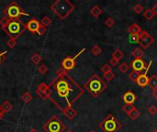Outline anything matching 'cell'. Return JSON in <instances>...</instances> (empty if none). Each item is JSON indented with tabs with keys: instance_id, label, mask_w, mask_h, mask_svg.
Here are the masks:
<instances>
[{
	"instance_id": "obj_42",
	"label": "cell",
	"mask_w": 157,
	"mask_h": 132,
	"mask_svg": "<svg viewBox=\"0 0 157 132\" xmlns=\"http://www.w3.org/2000/svg\"><path fill=\"white\" fill-rule=\"evenodd\" d=\"M109 63H110L112 66H117V65H118V63H119V61H118V60H116V59H114V58H112V59H110Z\"/></svg>"
},
{
	"instance_id": "obj_19",
	"label": "cell",
	"mask_w": 157,
	"mask_h": 132,
	"mask_svg": "<svg viewBox=\"0 0 157 132\" xmlns=\"http://www.w3.org/2000/svg\"><path fill=\"white\" fill-rule=\"evenodd\" d=\"M132 56L134 57L135 59H142V58H144V51H143L142 49L136 48V49H134V50L132 51Z\"/></svg>"
},
{
	"instance_id": "obj_17",
	"label": "cell",
	"mask_w": 157,
	"mask_h": 132,
	"mask_svg": "<svg viewBox=\"0 0 157 132\" xmlns=\"http://www.w3.org/2000/svg\"><path fill=\"white\" fill-rule=\"evenodd\" d=\"M0 107H1L2 112L5 114V113H9V112L12 110L13 106H12V104H11L9 101H4L3 104L0 106Z\"/></svg>"
},
{
	"instance_id": "obj_29",
	"label": "cell",
	"mask_w": 157,
	"mask_h": 132,
	"mask_svg": "<svg viewBox=\"0 0 157 132\" xmlns=\"http://www.w3.org/2000/svg\"><path fill=\"white\" fill-rule=\"evenodd\" d=\"M134 108H135V107H134L133 105H124V106L122 107V110H123L127 115H129Z\"/></svg>"
},
{
	"instance_id": "obj_26",
	"label": "cell",
	"mask_w": 157,
	"mask_h": 132,
	"mask_svg": "<svg viewBox=\"0 0 157 132\" xmlns=\"http://www.w3.org/2000/svg\"><path fill=\"white\" fill-rule=\"evenodd\" d=\"M144 17L147 19V20H152L155 16V14H154V12L152 11V9H147V10H145V12L144 13Z\"/></svg>"
},
{
	"instance_id": "obj_25",
	"label": "cell",
	"mask_w": 157,
	"mask_h": 132,
	"mask_svg": "<svg viewBox=\"0 0 157 132\" xmlns=\"http://www.w3.org/2000/svg\"><path fill=\"white\" fill-rule=\"evenodd\" d=\"M48 71H49V68H48V66H47L46 64H44V63H41V64L38 67V73H39L40 74H41V75L47 74Z\"/></svg>"
},
{
	"instance_id": "obj_9",
	"label": "cell",
	"mask_w": 157,
	"mask_h": 132,
	"mask_svg": "<svg viewBox=\"0 0 157 132\" xmlns=\"http://www.w3.org/2000/svg\"><path fill=\"white\" fill-rule=\"evenodd\" d=\"M155 42V39L145 30H142L139 34V44L144 50H147L153 43Z\"/></svg>"
},
{
	"instance_id": "obj_45",
	"label": "cell",
	"mask_w": 157,
	"mask_h": 132,
	"mask_svg": "<svg viewBox=\"0 0 157 132\" xmlns=\"http://www.w3.org/2000/svg\"><path fill=\"white\" fill-rule=\"evenodd\" d=\"M3 118H4V113L2 112V110H1V107H0V120H1Z\"/></svg>"
},
{
	"instance_id": "obj_47",
	"label": "cell",
	"mask_w": 157,
	"mask_h": 132,
	"mask_svg": "<svg viewBox=\"0 0 157 132\" xmlns=\"http://www.w3.org/2000/svg\"><path fill=\"white\" fill-rule=\"evenodd\" d=\"M64 132H74L72 130H65Z\"/></svg>"
},
{
	"instance_id": "obj_22",
	"label": "cell",
	"mask_w": 157,
	"mask_h": 132,
	"mask_svg": "<svg viewBox=\"0 0 157 132\" xmlns=\"http://www.w3.org/2000/svg\"><path fill=\"white\" fill-rule=\"evenodd\" d=\"M148 85L153 89V90H155L157 89V76L155 74H153L151 76V78H149V84Z\"/></svg>"
},
{
	"instance_id": "obj_23",
	"label": "cell",
	"mask_w": 157,
	"mask_h": 132,
	"mask_svg": "<svg viewBox=\"0 0 157 132\" xmlns=\"http://www.w3.org/2000/svg\"><path fill=\"white\" fill-rule=\"evenodd\" d=\"M101 51H102V49H101L98 44L94 45V46L91 48V50H90V52H91L94 56H98V55H99V54L101 53Z\"/></svg>"
},
{
	"instance_id": "obj_13",
	"label": "cell",
	"mask_w": 157,
	"mask_h": 132,
	"mask_svg": "<svg viewBox=\"0 0 157 132\" xmlns=\"http://www.w3.org/2000/svg\"><path fill=\"white\" fill-rule=\"evenodd\" d=\"M122 100L123 102L125 103V105H133L136 100H137V97L135 96V94L132 91H127L123 94L122 96Z\"/></svg>"
},
{
	"instance_id": "obj_34",
	"label": "cell",
	"mask_w": 157,
	"mask_h": 132,
	"mask_svg": "<svg viewBox=\"0 0 157 132\" xmlns=\"http://www.w3.org/2000/svg\"><path fill=\"white\" fill-rule=\"evenodd\" d=\"M105 24H106V26H107V27H109V28H111V27H113V26H114V24H115V21H114V19H113L111 17H108V18L106 19V21H105Z\"/></svg>"
},
{
	"instance_id": "obj_12",
	"label": "cell",
	"mask_w": 157,
	"mask_h": 132,
	"mask_svg": "<svg viewBox=\"0 0 157 132\" xmlns=\"http://www.w3.org/2000/svg\"><path fill=\"white\" fill-rule=\"evenodd\" d=\"M151 64H152V62L149 63V65L146 67V70H145V72L144 73H141V74L139 75V77H138V79H137V84H138V85L139 86H141V87H144V86H146V85H148V84H149V78H148V76H147V72H148V70H149V67L151 66Z\"/></svg>"
},
{
	"instance_id": "obj_46",
	"label": "cell",
	"mask_w": 157,
	"mask_h": 132,
	"mask_svg": "<svg viewBox=\"0 0 157 132\" xmlns=\"http://www.w3.org/2000/svg\"><path fill=\"white\" fill-rule=\"evenodd\" d=\"M29 132H39L36 129H31V130H29Z\"/></svg>"
},
{
	"instance_id": "obj_24",
	"label": "cell",
	"mask_w": 157,
	"mask_h": 132,
	"mask_svg": "<svg viewBox=\"0 0 157 132\" xmlns=\"http://www.w3.org/2000/svg\"><path fill=\"white\" fill-rule=\"evenodd\" d=\"M140 115H141L140 111L135 107V108H134V109H133V110H132V111L128 116H129L132 120H136V119L140 117Z\"/></svg>"
},
{
	"instance_id": "obj_14",
	"label": "cell",
	"mask_w": 157,
	"mask_h": 132,
	"mask_svg": "<svg viewBox=\"0 0 157 132\" xmlns=\"http://www.w3.org/2000/svg\"><path fill=\"white\" fill-rule=\"evenodd\" d=\"M63 114L65 116V118H66L67 119L72 120V119H74L77 116V111H76L73 107H70L66 108V109L63 112Z\"/></svg>"
},
{
	"instance_id": "obj_43",
	"label": "cell",
	"mask_w": 157,
	"mask_h": 132,
	"mask_svg": "<svg viewBox=\"0 0 157 132\" xmlns=\"http://www.w3.org/2000/svg\"><path fill=\"white\" fill-rule=\"evenodd\" d=\"M152 11L154 12V14H155V16H157V3L153 6V8H152Z\"/></svg>"
},
{
	"instance_id": "obj_28",
	"label": "cell",
	"mask_w": 157,
	"mask_h": 132,
	"mask_svg": "<svg viewBox=\"0 0 157 132\" xmlns=\"http://www.w3.org/2000/svg\"><path fill=\"white\" fill-rule=\"evenodd\" d=\"M141 74V73H138V72H134L132 71L131 74H129V78L132 81V82H137V79L139 77V75Z\"/></svg>"
},
{
	"instance_id": "obj_38",
	"label": "cell",
	"mask_w": 157,
	"mask_h": 132,
	"mask_svg": "<svg viewBox=\"0 0 157 132\" xmlns=\"http://www.w3.org/2000/svg\"><path fill=\"white\" fill-rule=\"evenodd\" d=\"M9 23V19L6 17H3L1 19H0V25H1V28L3 27H6L7 24Z\"/></svg>"
},
{
	"instance_id": "obj_44",
	"label": "cell",
	"mask_w": 157,
	"mask_h": 132,
	"mask_svg": "<svg viewBox=\"0 0 157 132\" xmlns=\"http://www.w3.org/2000/svg\"><path fill=\"white\" fill-rule=\"evenodd\" d=\"M152 96L155 98L157 100V89H155V90H153V93H152Z\"/></svg>"
},
{
	"instance_id": "obj_16",
	"label": "cell",
	"mask_w": 157,
	"mask_h": 132,
	"mask_svg": "<svg viewBox=\"0 0 157 132\" xmlns=\"http://www.w3.org/2000/svg\"><path fill=\"white\" fill-rule=\"evenodd\" d=\"M102 9L100 8V6H92V8L90 9V15L92 16V17H96V18H98V17H99V16L102 14Z\"/></svg>"
},
{
	"instance_id": "obj_2",
	"label": "cell",
	"mask_w": 157,
	"mask_h": 132,
	"mask_svg": "<svg viewBox=\"0 0 157 132\" xmlns=\"http://www.w3.org/2000/svg\"><path fill=\"white\" fill-rule=\"evenodd\" d=\"M84 88L91 95L92 97L97 98L105 91V89L107 88V84L99 75L94 74L84 84Z\"/></svg>"
},
{
	"instance_id": "obj_4",
	"label": "cell",
	"mask_w": 157,
	"mask_h": 132,
	"mask_svg": "<svg viewBox=\"0 0 157 132\" xmlns=\"http://www.w3.org/2000/svg\"><path fill=\"white\" fill-rule=\"evenodd\" d=\"M1 28L9 36V38L17 40L26 30V24H24L20 19H12L9 20L6 27H3Z\"/></svg>"
},
{
	"instance_id": "obj_1",
	"label": "cell",
	"mask_w": 157,
	"mask_h": 132,
	"mask_svg": "<svg viewBox=\"0 0 157 132\" xmlns=\"http://www.w3.org/2000/svg\"><path fill=\"white\" fill-rule=\"evenodd\" d=\"M57 77L49 85L51 96L49 99L63 113L66 108L73 107L74 103L84 94L82 88L63 68L56 72Z\"/></svg>"
},
{
	"instance_id": "obj_7",
	"label": "cell",
	"mask_w": 157,
	"mask_h": 132,
	"mask_svg": "<svg viewBox=\"0 0 157 132\" xmlns=\"http://www.w3.org/2000/svg\"><path fill=\"white\" fill-rule=\"evenodd\" d=\"M121 127V123H120L112 114H109L99 124V128L104 132H117Z\"/></svg>"
},
{
	"instance_id": "obj_33",
	"label": "cell",
	"mask_w": 157,
	"mask_h": 132,
	"mask_svg": "<svg viewBox=\"0 0 157 132\" xmlns=\"http://www.w3.org/2000/svg\"><path fill=\"white\" fill-rule=\"evenodd\" d=\"M143 10H144V6H143L141 4H136V5L134 6V7H133V11H134L136 14L142 13Z\"/></svg>"
},
{
	"instance_id": "obj_49",
	"label": "cell",
	"mask_w": 157,
	"mask_h": 132,
	"mask_svg": "<svg viewBox=\"0 0 157 132\" xmlns=\"http://www.w3.org/2000/svg\"><path fill=\"white\" fill-rule=\"evenodd\" d=\"M89 132H95L94 130H91V131H89Z\"/></svg>"
},
{
	"instance_id": "obj_3",
	"label": "cell",
	"mask_w": 157,
	"mask_h": 132,
	"mask_svg": "<svg viewBox=\"0 0 157 132\" xmlns=\"http://www.w3.org/2000/svg\"><path fill=\"white\" fill-rule=\"evenodd\" d=\"M50 9L60 19H65L75 9V5L69 0H56L51 5Z\"/></svg>"
},
{
	"instance_id": "obj_35",
	"label": "cell",
	"mask_w": 157,
	"mask_h": 132,
	"mask_svg": "<svg viewBox=\"0 0 157 132\" xmlns=\"http://www.w3.org/2000/svg\"><path fill=\"white\" fill-rule=\"evenodd\" d=\"M46 31H47V28L40 24V26L38 31H37V34L40 35V36H41V35H44V34L46 33Z\"/></svg>"
},
{
	"instance_id": "obj_27",
	"label": "cell",
	"mask_w": 157,
	"mask_h": 132,
	"mask_svg": "<svg viewBox=\"0 0 157 132\" xmlns=\"http://www.w3.org/2000/svg\"><path fill=\"white\" fill-rule=\"evenodd\" d=\"M52 20L49 17H47V16H46V17H43L41 18L40 24L47 28L48 26H50V25L52 24Z\"/></svg>"
},
{
	"instance_id": "obj_31",
	"label": "cell",
	"mask_w": 157,
	"mask_h": 132,
	"mask_svg": "<svg viewBox=\"0 0 157 132\" xmlns=\"http://www.w3.org/2000/svg\"><path fill=\"white\" fill-rule=\"evenodd\" d=\"M130 66L126 63V62H122L120 66H119V70L121 72V73H127L128 70H129Z\"/></svg>"
},
{
	"instance_id": "obj_21",
	"label": "cell",
	"mask_w": 157,
	"mask_h": 132,
	"mask_svg": "<svg viewBox=\"0 0 157 132\" xmlns=\"http://www.w3.org/2000/svg\"><path fill=\"white\" fill-rule=\"evenodd\" d=\"M123 57H124V53H123V51H122L121 50H120V49H116V50L112 52V58L118 60L119 62H120Z\"/></svg>"
},
{
	"instance_id": "obj_15",
	"label": "cell",
	"mask_w": 157,
	"mask_h": 132,
	"mask_svg": "<svg viewBox=\"0 0 157 132\" xmlns=\"http://www.w3.org/2000/svg\"><path fill=\"white\" fill-rule=\"evenodd\" d=\"M128 33H130V35H139L142 32V28L141 27L136 24V23H132L128 28H127Z\"/></svg>"
},
{
	"instance_id": "obj_18",
	"label": "cell",
	"mask_w": 157,
	"mask_h": 132,
	"mask_svg": "<svg viewBox=\"0 0 157 132\" xmlns=\"http://www.w3.org/2000/svg\"><path fill=\"white\" fill-rule=\"evenodd\" d=\"M30 61H31V62L34 63L35 65H38V64H40V63L42 62V57H41V55H40L39 52H35V53H33V54L31 55Z\"/></svg>"
},
{
	"instance_id": "obj_10",
	"label": "cell",
	"mask_w": 157,
	"mask_h": 132,
	"mask_svg": "<svg viewBox=\"0 0 157 132\" xmlns=\"http://www.w3.org/2000/svg\"><path fill=\"white\" fill-rule=\"evenodd\" d=\"M40 26V21L35 17H31L26 24V29L29 30L31 34H36Z\"/></svg>"
},
{
	"instance_id": "obj_30",
	"label": "cell",
	"mask_w": 157,
	"mask_h": 132,
	"mask_svg": "<svg viewBox=\"0 0 157 132\" xmlns=\"http://www.w3.org/2000/svg\"><path fill=\"white\" fill-rule=\"evenodd\" d=\"M6 45H7V47L9 48V49H13V48H15L16 46H17V40H14V39H11V38H9V40H6Z\"/></svg>"
},
{
	"instance_id": "obj_39",
	"label": "cell",
	"mask_w": 157,
	"mask_h": 132,
	"mask_svg": "<svg viewBox=\"0 0 157 132\" xmlns=\"http://www.w3.org/2000/svg\"><path fill=\"white\" fill-rule=\"evenodd\" d=\"M148 112L149 114H151L152 116H155L157 114V107L155 106H151L149 108H148Z\"/></svg>"
},
{
	"instance_id": "obj_6",
	"label": "cell",
	"mask_w": 157,
	"mask_h": 132,
	"mask_svg": "<svg viewBox=\"0 0 157 132\" xmlns=\"http://www.w3.org/2000/svg\"><path fill=\"white\" fill-rule=\"evenodd\" d=\"M65 129L66 127L64 123L59 119L57 115L52 116V118L48 119L42 126V130L45 132H64Z\"/></svg>"
},
{
	"instance_id": "obj_20",
	"label": "cell",
	"mask_w": 157,
	"mask_h": 132,
	"mask_svg": "<svg viewBox=\"0 0 157 132\" xmlns=\"http://www.w3.org/2000/svg\"><path fill=\"white\" fill-rule=\"evenodd\" d=\"M32 99H33V96L29 92H25L20 96V100H22L26 104L29 103Z\"/></svg>"
},
{
	"instance_id": "obj_36",
	"label": "cell",
	"mask_w": 157,
	"mask_h": 132,
	"mask_svg": "<svg viewBox=\"0 0 157 132\" xmlns=\"http://www.w3.org/2000/svg\"><path fill=\"white\" fill-rule=\"evenodd\" d=\"M100 71L103 73V74H107V73H109V72H112V71H111V67H110L109 64H104V65L101 67Z\"/></svg>"
},
{
	"instance_id": "obj_8",
	"label": "cell",
	"mask_w": 157,
	"mask_h": 132,
	"mask_svg": "<svg viewBox=\"0 0 157 132\" xmlns=\"http://www.w3.org/2000/svg\"><path fill=\"white\" fill-rule=\"evenodd\" d=\"M84 51H86V48H83L77 54H75V57H72V56L68 55V56H66L65 58H63V59L62 60V62H61V66H62V68H63L64 71H66L67 73H68L69 71L74 70L75 67L76 66V62H75L76 59H77Z\"/></svg>"
},
{
	"instance_id": "obj_41",
	"label": "cell",
	"mask_w": 157,
	"mask_h": 132,
	"mask_svg": "<svg viewBox=\"0 0 157 132\" xmlns=\"http://www.w3.org/2000/svg\"><path fill=\"white\" fill-rule=\"evenodd\" d=\"M7 53V51H0V64L4 62V60L6 59V54Z\"/></svg>"
},
{
	"instance_id": "obj_11",
	"label": "cell",
	"mask_w": 157,
	"mask_h": 132,
	"mask_svg": "<svg viewBox=\"0 0 157 132\" xmlns=\"http://www.w3.org/2000/svg\"><path fill=\"white\" fill-rule=\"evenodd\" d=\"M130 67H132L134 72L142 73L143 71L146 70V63L143 59H135L131 62Z\"/></svg>"
},
{
	"instance_id": "obj_40",
	"label": "cell",
	"mask_w": 157,
	"mask_h": 132,
	"mask_svg": "<svg viewBox=\"0 0 157 132\" xmlns=\"http://www.w3.org/2000/svg\"><path fill=\"white\" fill-rule=\"evenodd\" d=\"M36 94H37V96H40L41 99H43V100L48 99V98H47V96H45V94H44L43 92L40 91V90H37V89H36Z\"/></svg>"
},
{
	"instance_id": "obj_5",
	"label": "cell",
	"mask_w": 157,
	"mask_h": 132,
	"mask_svg": "<svg viewBox=\"0 0 157 132\" xmlns=\"http://www.w3.org/2000/svg\"><path fill=\"white\" fill-rule=\"evenodd\" d=\"M3 14H4V17H7L9 20L19 19V17L22 16H25V17L29 16V14L26 13L16 1L10 2V4L6 6L5 9L3 10Z\"/></svg>"
},
{
	"instance_id": "obj_37",
	"label": "cell",
	"mask_w": 157,
	"mask_h": 132,
	"mask_svg": "<svg viewBox=\"0 0 157 132\" xmlns=\"http://www.w3.org/2000/svg\"><path fill=\"white\" fill-rule=\"evenodd\" d=\"M129 41L131 43H137V42H139V35H130Z\"/></svg>"
},
{
	"instance_id": "obj_48",
	"label": "cell",
	"mask_w": 157,
	"mask_h": 132,
	"mask_svg": "<svg viewBox=\"0 0 157 132\" xmlns=\"http://www.w3.org/2000/svg\"><path fill=\"white\" fill-rule=\"evenodd\" d=\"M152 132H157V130H153Z\"/></svg>"
},
{
	"instance_id": "obj_32",
	"label": "cell",
	"mask_w": 157,
	"mask_h": 132,
	"mask_svg": "<svg viewBox=\"0 0 157 132\" xmlns=\"http://www.w3.org/2000/svg\"><path fill=\"white\" fill-rule=\"evenodd\" d=\"M103 77H104L107 81H111L112 79H114V78H115V74H114V73L109 72V73L104 74H103Z\"/></svg>"
}]
</instances>
